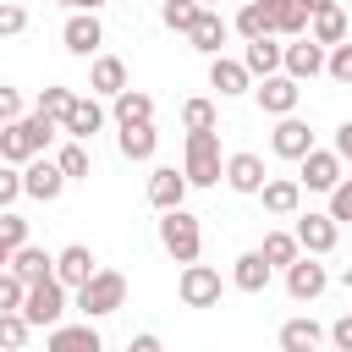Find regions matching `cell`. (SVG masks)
<instances>
[{
    "label": "cell",
    "instance_id": "f5cc1de1",
    "mask_svg": "<svg viewBox=\"0 0 352 352\" xmlns=\"http://www.w3.org/2000/svg\"><path fill=\"white\" fill-rule=\"evenodd\" d=\"M55 6H72V0H55Z\"/></svg>",
    "mask_w": 352,
    "mask_h": 352
},
{
    "label": "cell",
    "instance_id": "484cf974",
    "mask_svg": "<svg viewBox=\"0 0 352 352\" xmlns=\"http://www.w3.org/2000/svg\"><path fill=\"white\" fill-rule=\"evenodd\" d=\"M280 55H286V44H275V33H264V38H248V50H242V60H248V72H253V77H270V72H280Z\"/></svg>",
    "mask_w": 352,
    "mask_h": 352
},
{
    "label": "cell",
    "instance_id": "e0dca14e",
    "mask_svg": "<svg viewBox=\"0 0 352 352\" xmlns=\"http://www.w3.org/2000/svg\"><path fill=\"white\" fill-rule=\"evenodd\" d=\"M258 198H264V209H270L275 220H292V214L302 209V182H297V176H264Z\"/></svg>",
    "mask_w": 352,
    "mask_h": 352
},
{
    "label": "cell",
    "instance_id": "1f68e13d",
    "mask_svg": "<svg viewBox=\"0 0 352 352\" xmlns=\"http://www.w3.org/2000/svg\"><path fill=\"white\" fill-rule=\"evenodd\" d=\"M126 121H154V99L143 88H121L116 94V126H126Z\"/></svg>",
    "mask_w": 352,
    "mask_h": 352
},
{
    "label": "cell",
    "instance_id": "277c9868",
    "mask_svg": "<svg viewBox=\"0 0 352 352\" xmlns=\"http://www.w3.org/2000/svg\"><path fill=\"white\" fill-rule=\"evenodd\" d=\"M121 302H126V275H116V270H94V275L77 286L82 319H104V314H116Z\"/></svg>",
    "mask_w": 352,
    "mask_h": 352
},
{
    "label": "cell",
    "instance_id": "6da1fadb",
    "mask_svg": "<svg viewBox=\"0 0 352 352\" xmlns=\"http://www.w3.org/2000/svg\"><path fill=\"white\" fill-rule=\"evenodd\" d=\"M55 132H60V121H50V116H16V121H6L0 126V160L6 165H28L33 154H44L50 143H55Z\"/></svg>",
    "mask_w": 352,
    "mask_h": 352
},
{
    "label": "cell",
    "instance_id": "7c38bea8",
    "mask_svg": "<svg viewBox=\"0 0 352 352\" xmlns=\"http://www.w3.org/2000/svg\"><path fill=\"white\" fill-rule=\"evenodd\" d=\"M60 44H66L72 55H99V44H104L99 11H72V16H66V28H60Z\"/></svg>",
    "mask_w": 352,
    "mask_h": 352
},
{
    "label": "cell",
    "instance_id": "3957f363",
    "mask_svg": "<svg viewBox=\"0 0 352 352\" xmlns=\"http://www.w3.org/2000/svg\"><path fill=\"white\" fill-rule=\"evenodd\" d=\"M192 187H220L226 182V160H220V132H187V160H182Z\"/></svg>",
    "mask_w": 352,
    "mask_h": 352
},
{
    "label": "cell",
    "instance_id": "60d3db41",
    "mask_svg": "<svg viewBox=\"0 0 352 352\" xmlns=\"http://www.w3.org/2000/svg\"><path fill=\"white\" fill-rule=\"evenodd\" d=\"M22 198V165H6L0 160V209H11Z\"/></svg>",
    "mask_w": 352,
    "mask_h": 352
},
{
    "label": "cell",
    "instance_id": "681fc988",
    "mask_svg": "<svg viewBox=\"0 0 352 352\" xmlns=\"http://www.w3.org/2000/svg\"><path fill=\"white\" fill-rule=\"evenodd\" d=\"M302 6H308V11H330L336 0H302Z\"/></svg>",
    "mask_w": 352,
    "mask_h": 352
},
{
    "label": "cell",
    "instance_id": "4fadbf2b",
    "mask_svg": "<svg viewBox=\"0 0 352 352\" xmlns=\"http://www.w3.org/2000/svg\"><path fill=\"white\" fill-rule=\"evenodd\" d=\"M324 55H330V50H324V44H319L314 33H308V38L297 33V38L286 44V55H280V66H286V72H292L297 82H308V77H319V72H324Z\"/></svg>",
    "mask_w": 352,
    "mask_h": 352
},
{
    "label": "cell",
    "instance_id": "8d00e7d4",
    "mask_svg": "<svg viewBox=\"0 0 352 352\" xmlns=\"http://www.w3.org/2000/svg\"><path fill=\"white\" fill-rule=\"evenodd\" d=\"M55 160H60L66 182H82V176H88V165H94V160H88V143H82V138H72V143H66V148H60Z\"/></svg>",
    "mask_w": 352,
    "mask_h": 352
},
{
    "label": "cell",
    "instance_id": "74e56055",
    "mask_svg": "<svg viewBox=\"0 0 352 352\" xmlns=\"http://www.w3.org/2000/svg\"><path fill=\"white\" fill-rule=\"evenodd\" d=\"M324 77H330V82H352V44H346V38L330 44V55H324Z\"/></svg>",
    "mask_w": 352,
    "mask_h": 352
},
{
    "label": "cell",
    "instance_id": "d6986e66",
    "mask_svg": "<svg viewBox=\"0 0 352 352\" xmlns=\"http://www.w3.org/2000/svg\"><path fill=\"white\" fill-rule=\"evenodd\" d=\"M226 33H231V22H226V16L214 11V6H204V11H198V22L187 28V44H192L198 55H220Z\"/></svg>",
    "mask_w": 352,
    "mask_h": 352
},
{
    "label": "cell",
    "instance_id": "603a6c76",
    "mask_svg": "<svg viewBox=\"0 0 352 352\" xmlns=\"http://www.w3.org/2000/svg\"><path fill=\"white\" fill-rule=\"evenodd\" d=\"M116 148H121V160H154V148H160L154 121H126V126L116 132Z\"/></svg>",
    "mask_w": 352,
    "mask_h": 352
},
{
    "label": "cell",
    "instance_id": "ba28073f",
    "mask_svg": "<svg viewBox=\"0 0 352 352\" xmlns=\"http://www.w3.org/2000/svg\"><path fill=\"white\" fill-rule=\"evenodd\" d=\"M22 192H28V198H38V204H55V198L66 192V170H60V160L33 154V160L22 165Z\"/></svg>",
    "mask_w": 352,
    "mask_h": 352
},
{
    "label": "cell",
    "instance_id": "f6af8a7d",
    "mask_svg": "<svg viewBox=\"0 0 352 352\" xmlns=\"http://www.w3.org/2000/svg\"><path fill=\"white\" fill-rule=\"evenodd\" d=\"M16 116H22V94L0 82V126H6V121H16Z\"/></svg>",
    "mask_w": 352,
    "mask_h": 352
},
{
    "label": "cell",
    "instance_id": "b9f144b4",
    "mask_svg": "<svg viewBox=\"0 0 352 352\" xmlns=\"http://www.w3.org/2000/svg\"><path fill=\"white\" fill-rule=\"evenodd\" d=\"M330 214H336V220H341V226H346V220H352V176H341V182H336V187H330Z\"/></svg>",
    "mask_w": 352,
    "mask_h": 352
},
{
    "label": "cell",
    "instance_id": "ffe728a7",
    "mask_svg": "<svg viewBox=\"0 0 352 352\" xmlns=\"http://www.w3.org/2000/svg\"><path fill=\"white\" fill-rule=\"evenodd\" d=\"M209 88H220V99H236L253 88V72L248 60H226V55H209Z\"/></svg>",
    "mask_w": 352,
    "mask_h": 352
},
{
    "label": "cell",
    "instance_id": "7bdbcfd3",
    "mask_svg": "<svg viewBox=\"0 0 352 352\" xmlns=\"http://www.w3.org/2000/svg\"><path fill=\"white\" fill-rule=\"evenodd\" d=\"M0 242L22 248V242H28V220H22V214H11V209H0Z\"/></svg>",
    "mask_w": 352,
    "mask_h": 352
},
{
    "label": "cell",
    "instance_id": "d4e9b609",
    "mask_svg": "<svg viewBox=\"0 0 352 352\" xmlns=\"http://www.w3.org/2000/svg\"><path fill=\"white\" fill-rule=\"evenodd\" d=\"M44 341H50L55 352H99V330H94L88 319H82V324H50Z\"/></svg>",
    "mask_w": 352,
    "mask_h": 352
},
{
    "label": "cell",
    "instance_id": "5b68a950",
    "mask_svg": "<svg viewBox=\"0 0 352 352\" xmlns=\"http://www.w3.org/2000/svg\"><path fill=\"white\" fill-rule=\"evenodd\" d=\"M66 280L60 275H44V280H33L28 286V297H22V314L33 319V330H50V324H60V314H66Z\"/></svg>",
    "mask_w": 352,
    "mask_h": 352
},
{
    "label": "cell",
    "instance_id": "8992f818",
    "mask_svg": "<svg viewBox=\"0 0 352 352\" xmlns=\"http://www.w3.org/2000/svg\"><path fill=\"white\" fill-rule=\"evenodd\" d=\"M341 165H346V160H341L336 148H319V143H314V148H308V154L297 160V182H302L308 192H330V187H336V182L346 176Z\"/></svg>",
    "mask_w": 352,
    "mask_h": 352
},
{
    "label": "cell",
    "instance_id": "5bb4252c",
    "mask_svg": "<svg viewBox=\"0 0 352 352\" xmlns=\"http://www.w3.org/2000/svg\"><path fill=\"white\" fill-rule=\"evenodd\" d=\"M104 126V104H99V94L88 88V94H77L72 99V110H66V121H60V132L66 138H82V143H94V132Z\"/></svg>",
    "mask_w": 352,
    "mask_h": 352
},
{
    "label": "cell",
    "instance_id": "f35d334b",
    "mask_svg": "<svg viewBox=\"0 0 352 352\" xmlns=\"http://www.w3.org/2000/svg\"><path fill=\"white\" fill-rule=\"evenodd\" d=\"M182 126H187V132H209V126H214V104H209V99H187V104H182Z\"/></svg>",
    "mask_w": 352,
    "mask_h": 352
},
{
    "label": "cell",
    "instance_id": "f907efd6",
    "mask_svg": "<svg viewBox=\"0 0 352 352\" xmlns=\"http://www.w3.org/2000/svg\"><path fill=\"white\" fill-rule=\"evenodd\" d=\"M11 253H16V248H11V242H0V270L11 264Z\"/></svg>",
    "mask_w": 352,
    "mask_h": 352
},
{
    "label": "cell",
    "instance_id": "816d5d0a",
    "mask_svg": "<svg viewBox=\"0 0 352 352\" xmlns=\"http://www.w3.org/2000/svg\"><path fill=\"white\" fill-rule=\"evenodd\" d=\"M198 6H220V0H198Z\"/></svg>",
    "mask_w": 352,
    "mask_h": 352
},
{
    "label": "cell",
    "instance_id": "4dcf8cb0",
    "mask_svg": "<svg viewBox=\"0 0 352 352\" xmlns=\"http://www.w3.org/2000/svg\"><path fill=\"white\" fill-rule=\"evenodd\" d=\"M308 33H314L324 50H330V44H341V38H346V11H341V6H330V11H314V16H308Z\"/></svg>",
    "mask_w": 352,
    "mask_h": 352
},
{
    "label": "cell",
    "instance_id": "d6a6232c",
    "mask_svg": "<svg viewBox=\"0 0 352 352\" xmlns=\"http://www.w3.org/2000/svg\"><path fill=\"white\" fill-rule=\"evenodd\" d=\"M28 341H33V319H28L22 308H6V314H0V346L16 352V346H28Z\"/></svg>",
    "mask_w": 352,
    "mask_h": 352
},
{
    "label": "cell",
    "instance_id": "4316f807",
    "mask_svg": "<svg viewBox=\"0 0 352 352\" xmlns=\"http://www.w3.org/2000/svg\"><path fill=\"white\" fill-rule=\"evenodd\" d=\"M308 6L302 0H270V22H275V38H297V33H308Z\"/></svg>",
    "mask_w": 352,
    "mask_h": 352
},
{
    "label": "cell",
    "instance_id": "d590c367",
    "mask_svg": "<svg viewBox=\"0 0 352 352\" xmlns=\"http://www.w3.org/2000/svg\"><path fill=\"white\" fill-rule=\"evenodd\" d=\"M72 99H77L72 88H60V82H50V88L38 94V104H33V110H38V116H50V121H66V110H72Z\"/></svg>",
    "mask_w": 352,
    "mask_h": 352
},
{
    "label": "cell",
    "instance_id": "44dd1931",
    "mask_svg": "<svg viewBox=\"0 0 352 352\" xmlns=\"http://www.w3.org/2000/svg\"><path fill=\"white\" fill-rule=\"evenodd\" d=\"M270 270H275V264H270L258 248H248V253H236V264H231V286L248 292V297H258V292L270 286Z\"/></svg>",
    "mask_w": 352,
    "mask_h": 352
},
{
    "label": "cell",
    "instance_id": "52a82bcc",
    "mask_svg": "<svg viewBox=\"0 0 352 352\" xmlns=\"http://www.w3.org/2000/svg\"><path fill=\"white\" fill-rule=\"evenodd\" d=\"M324 286H330V270L319 264V253H297V258L286 264V292H292V302H314V297H324Z\"/></svg>",
    "mask_w": 352,
    "mask_h": 352
},
{
    "label": "cell",
    "instance_id": "9a60e30c",
    "mask_svg": "<svg viewBox=\"0 0 352 352\" xmlns=\"http://www.w3.org/2000/svg\"><path fill=\"white\" fill-rule=\"evenodd\" d=\"M264 176H270V170H264V160H258L253 148H242V154H231V160H226V187H231V192H242V198H258Z\"/></svg>",
    "mask_w": 352,
    "mask_h": 352
},
{
    "label": "cell",
    "instance_id": "8fae6325",
    "mask_svg": "<svg viewBox=\"0 0 352 352\" xmlns=\"http://www.w3.org/2000/svg\"><path fill=\"white\" fill-rule=\"evenodd\" d=\"M253 94H258V110H264V116H292V110H297V99H302V82L280 66V72H270Z\"/></svg>",
    "mask_w": 352,
    "mask_h": 352
},
{
    "label": "cell",
    "instance_id": "30bf717a",
    "mask_svg": "<svg viewBox=\"0 0 352 352\" xmlns=\"http://www.w3.org/2000/svg\"><path fill=\"white\" fill-rule=\"evenodd\" d=\"M176 297L187 302V308H214L220 302V270H209V264H182V280H176Z\"/></svg>",
    "mask_w": 352,
    "mask_h": 352
},
{
    "label": "cell",
    "instance_id": "e575fe53",
    "mask_svg": "<svg viewBox=\"0 0 352 352\" xmlns=\"http://www.w3.org/2000/svg\"><path fill=\"white\" fill-rule=\"evenodd\" d=\"M198 11H204L198 0H165V6H160V22H165L170 33H187V28L198 22Z\"/></svg>",
    "mask_w": 352,
    "mask_h": 352
},
{
    "label": "cell",
    "instance_id": "ab89813d",
    "mask_svg": "<svg viewBox=\"0 0 352 352\" xmlns=\"http://www.w3.org/2000/svg\"><path fill=\"white\" fill-rule=\"evenodd\" d=\"M22 297H28V280L6 264V270H0V314H6V308H22Z\"/></svg>",
    "mask_w": 352,
    "mask_h": 352
},
{
    "label": "cell",
    "instance_id": "ee69618b",
    "mask_svg": "<svg viewBox=\"0 0 352 352\" xmlns=\"http://www.w3.org/2000/svg\"><path fill=\"white\" fill-rule=\"evenodd\" d=\"M22 28H28V11L11 6V0H0V38H16Z\"/></svg>",
    "mask_w": 352,
    "mask_h": 352
},
{
    "label": "cell",
    "instance_id": "2e32d148",
    "mask_svg": "<svg viewBox=\"0 0 352 352\" xmlns=\"http://www.w3.org/2000/svg\"><path fill=\"white\" fill-rule=\"evenodd\" d=\"M187 170H176V165H154L148 170V204L154 209H176V204H187Z\"/></svg>",
    "mask_w": 352,
    "mask_h": 352
},
{
    "label": "cell",
    "instance_id": "cb8c5ba5",
    "mask_svg": "<svg viewBox=\"0 0 352 352\" xmlns=\"http://www.w3.org/2000/svg\"><path fill=\"white\" fill-rule=\"evenodd\" d=\"M94 270H99V258H94V253L82 248V242H72V248H60V253H55V275H60V280H66L72 292H77V286H82V280H88Z\"/></svg>",
    "mask_w": 352,
    "mask_h": 352
},
{
    "label": "cell",
    "instance_id": "7402d4cb",
    "mask_svg": "<svg viewBox=\"0 0 352 352\" xmlns=\"http://www.w3.org/2000/svg\"><path fill=\"white\" fill-rule=\"evenodd\" d=\"M88 88H94L99 99H116V94L126 88V60H121V55H94V66H88Z\"/></svg>",
    "mask_w": 352,
    "mask_h": 352
},
{
    "label": "cell",
    "instance_id": "ac0fdd59",
    "mask_svg": "<svg viewBox=\"0 0 352 352\" xmlns=\"http://www.w3.org/2000/svg\"><path fill=\"white\" fill-rule=\"evenodd\" d=\"M270 148H275L280 160H302V154L314 148V132H308V121H297V116H275Z\"/></svg>",
    "mask_w": 352,
    "mask_h": 352
},
{
    "label": "cell",
    "instance_id": "bcb514c9",
    "mask_svg": "<svg viewBox=\"0 0 352 352\" xmlns=\"http://www.w3.org/2000/svg\"><path fill=\"white\" fill-rule=\"evenodd\" d=\"M330 341H336L341 352H352V308H346V314H341V319L330 324Z\"/></svg>",
    "mask_w": 352,
    "mask_h": 352
},
{
    "label": "cell",
    "instance_id": "f1b7e54d",
    "mask_svg": "<svg viewBox=\"0 0 352 352\" xmlns=\"http://www.w3.org/2000/svg\"><path fill=\"white\" fill-rule=\"evenodd\" d=\"M324 341V324H314V319H286L280 324V346L286 352H314Z\"/></svg>",
    "mask_w": 352,
    "mask_h": 352
},
{
    "label": "cell",
    "instance_id": "9c48e42d",
    "mask_svg": "<svg viewBox=\"0 0 352 352\" xmlns=\"http://www.w3.org/2000/svg\"><path fill=\"white\" fill-rule=\"evenodd\" d=\"M292 220H297V242H302V253H319V258L336 253V242H341V220H336L330 209H324V214H314V209L302 214V209H297Z\"/></svg>",
    "mask_w": 352,
    "mask_h": 352
},
{
    "label": "cell",
    "instance_id": "7dc6e473",
    "mask_svg": "<svg viewBox=\"0 0 352 352\" xmlns=\"http://www.w3.org/2000/svg\"><path fill=\"white\" fill-rule=\"evenodd\" d=\"M336 154L352 165V121H341V126H336Z\"/></svg>",
    "mask_w": 352,
    "mask_h": 352
},
{
    "label": "cell",
    "instance_id": "f546056e",
    "mask_svg": "<svg viewBox=\"0 0 352 352\" xmlns=\"http://www.w3.org/2000/svg\"><path fill=\"white\" fill-rule=\"evenodd\" d=\"M242 38H264V33H275V22H270V0H248L242 11H236V22H231Z\"/></svg>",
    "mask_w": 352,
    "mask_h": 352
},
{
    "label": "cell",
    "instance_id": "7a4b0ae2",
    "mask_svg": "<svg viewBox=\"0 0 352 352\" xmlns=\"http://www.w3.org/2000/svg\"><path fill=\"white\" fill-rule=\"evenodd\" d=\"M160 248H165L176 264H192V258L204 253V226H198V214H187V204L160 209Z\"/></svg>",
    "mask_w": 352,
    "mask_h": 352
},
{
    "label": "cell",
    "instance_id": "c3c4849f",
    "mask_svg": "<svg viewBox=\"0 0 352 352\" xmlns=\"http://www.w3.org/2000/svg\"><path fill=\"white\" fill-rule=\"evenodd\" d=\"M99 6H110V0H72V11H99Z\"/></svg>",
    "mask_w": 352,
    "mask_h": 352
},
{
    "label": "cell",
    "instance_id": "83f0119b",
    "mask_svg": "<svg viewBox=\"0 0 352 352\" xmlns=\"http://www.w3.org/2000/svg\"><path fill=\"white\" fill-rule=\"evenodd\" d=\"M11 270L33 286V280H44V275H55V253H44V248H33V242H22L16 253H11Z\"/></svg>",
    "mask_w": 352,
    "mask_h": 352
},
{
    "label": "cell",
    "instance_id": "836d02e7",
    "mask_svg": "<svg viewBox=\"0 0 352 352\" xmlns=\"http://www.w3.org/2000/svg\"><path fill=\"white\" fill-rule=\"evenodd\" d=\"M258 253H264V258H270V264H275V270H286V264H292V258H297V253H302V242H297V231H270V236H264V248H258Z\"/></svg>",
    "mask_w": 352,
    "mask_h": 352
}]
</instances>
